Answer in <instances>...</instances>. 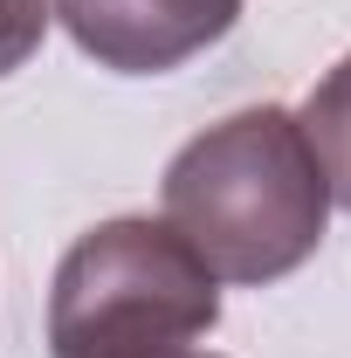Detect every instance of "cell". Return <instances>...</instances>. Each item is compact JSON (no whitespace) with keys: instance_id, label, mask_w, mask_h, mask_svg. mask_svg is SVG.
Returning a JSON list of instances; mask_svg holds the SVG:
<instances>
[{"instance_id":"6da1fadb","label":"cell","mask_w":351,"mask_h":358,"mask_svg":"<svg viewBox=\"0 0 351 358\" xmlns=\"http://www.w3.org/2000/svg\"><path fill=\"white\" fill-rule=\"evenodd\" d=\"M159 221L214 268V282L268 289L296 275L331 234V179L303 117L248 103L193 131L159 179Z\"/></svg>"},{"instance_id":"7a4b0ae2","label":"cell","mask_w":351,"mask_h":358,"mask_svg":"<svg viewBox=\"0 0 351 358\" xmlns=\"http://www.w3.org/2000/svg\"><path fill=\"white\" fill-rule=\"evenodd\" d=\"M214 324V268L152 214L76 234L48 282V358H186Z\"/></svg>"},{"instance_id":"3957f363","label":"cell","mask_w":351,"mask_h":358,"mask_svg":"<svg viewBox=\"0 0 351 358\" xmlns=\"http://www.w3.org/2000/svg\"><path fill=\"white\" fill-rule=\"evenodd\" d=\"M248 0H48L62 35L110 76H173L234 35Z\"/></svg>"},{"instance_id":"277c9868","label":"cell","mask_w":351,"mask_h":358,"mask_svg":"<svg viewBox=\"0 0 351 358\" xmlns=\"http://www.w3.org/2000/svg\"><path fill=\"white\" fill-rule=\"evenodd\" d=\"M303 131L317 145V166L331 179V207H345L351 214V48L317 76V90L303 96Z\"/></svg>"},{"instance_id":"5b68a950","label":"cell","mask_w":351,"mask_h":358,"mask_svg":"<svg viewBox=\"0 0 351 358\" xmlns=\"http://www.w3.org/2000/svg\"><path fill=\"white\" fill-rule=\"evenodd\" d=\"M48 21H55L48 0H0V76H14V69L35 62Z\"/></svg>"},{"instance_id":"8992f818","label":"cell","mask_w":351,"mask_h":358,"mask_svg":"<svg viewBox=\"0 0 351 358\" xmlns=\"http://www.w3.org/2000/svg\"><path fill=\"white\" fill-rule=\"evenodd\" d=\"M186 358H214V352H186Z\"/></svg>"}]
</instances>
